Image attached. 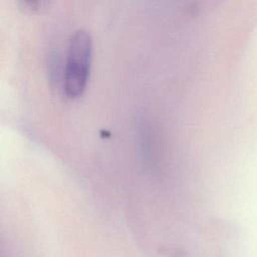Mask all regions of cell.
Wrapping results in <instances>:
<instances>
[{
  "instance_id": "obj_1",
  "label": "cell",
  "mask_w": 257,
  "mask_h": 257,
  "mask_svg": "<svg viewBox=\"0 0 257 257\" xmlns=\"http://www.w3.org/2000/svg\"><path fill=\"white\" fill-rule=\"evenodd\" d=\"M92 41L89 33L83 29L76 30L68 44L63 73V88L69 97L80 95L87 82Z\"/></svg>"
},
{
  "instance_id": "obj_2",
  "label": "cell",
  "mask_w": 257,
  "mask_h": 257,
  "mask_svg": "<svg viewBox=\"0 0 257 257\" xmlns=\"http://www.w3.org/2000/svg\"><path fill=\"white\" fill-rule=\"evenodd\" d=\"M21 3L23 4V6L26 9H30V10L37 9V8L41 7L43 4H45V2H43V1H36V0H23V1H21Z\"/></svg>"
}]
</instances>
